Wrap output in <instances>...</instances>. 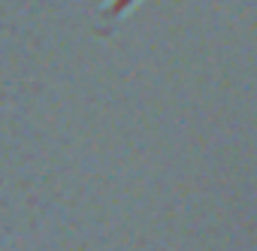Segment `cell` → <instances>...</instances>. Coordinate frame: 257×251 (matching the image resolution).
I'll use <instances>...</instances> for the list:
<instances>
[]
</instances>
